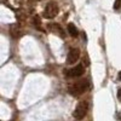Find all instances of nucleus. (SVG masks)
<instances>
[{
	"mask_svg": "<svg viewBox=\"0 0 121 121\" xmlns=\"http://www.w3.org/2000/svg\"><path fill=\"white\" fill-rule=\"evenodd\" d=\"M119 79H120V80H121V72H120V73H119Z\"/></svg>",
	"mask_w": 121,
	"mask_h": 121,
	"instance_id": "nucleus-12",
	"label": "nucleus"
},
{
	"mask_svg": "<svg viewBox=\"0 0 121 121\" xmlns=\"http://www.w3.org/2000/svg\"><path fill=\"white\" fill-rule=\"evenodd\" d=\"M11 34L13 38H17L19 35V28H17L16 26H12L11 27Z\"/></svg>",
	"mask_w": 121,
	"mask_h": 121,
	"instance_id": "nucleus-9",
	"label": "nucleus"
},
{
	"mask_svg": "<svg viewBox=\"0 0 121 121\" xmlns=\"http://www.w3.org/2000/svg\"><path fill=\"white\" fill-rule=\"evenodd\" d=\"M33 23H34V27H35L38 30H43V28H41V19L39 18V16H34Z\"/></svg>",
	"mask_w": 121,
	"mask_h": 121,
	"instance_id": "nucleus-8",
	"label": "nucleus"
},
{
	"mask_svg": "<svg viewBox=\"0 0 121 121\" xmlns=\"http://www.w3.org/2000/svg\"><path fill=\"white\" fill-rule=\"evenodd\" d=\"M68 33L70 34V36H73V38H78L79 32H78L76 27L74 26V23H69V24H68Z\"/></svg>",
	"mask_w": 121,
	"mask_h": 121,
	"instance_id": "nucleus-7",
	"label": "nucleus"
},
{
	"mask_svg": "<svg viewBox=\"0 0 121 121\" xmlns=\"http://www.w3.org/2000/svg\"><path fill=\"white\" fill-rule=\"evenodd\" d=\"M121 9V0H115L114 3V10H120Z\"/></svg>",
	"mask_w": 121,
	"mask_h": 121,
	"instance_id": "nucleus-10",
	"label": "nucleus"
},
{
	"mask_svg": "<svg viewBox=\"0 0 121 121\" xmlns=\"http://www.w3.org/2000/svg\"><path fill=\"white\" fill-rule=\"evenodd\" d=\"M88 86V81L87 80H81V81H78L75 84H73L72 86L69 87V93L73 96H80L82 95L85 91L87 90Z\"/></svg>",
	"mask_w": 121,
	"mask_h": 121,
	"instance_id": "nucleus-1",
	"label": "nucleus"
},
{
	"mask_svg": "<svg viewBox=\"0 0 121 121\" xmlns=\"http://www.w3.org/2000/svg\"><path fill=\"white\" fill-rule=\"evenodd\" d=\"M58 11H59L58 5L55 1H50L44 9V17L47 19H53L58 15Z\"/></svg>",
	"mask_w": 121,
	"mask_h": 121,
	"instance_id": "nucleus-3",
	"label": "nucleus"
},
{
	"mask_svg": "<svg viewBox=\"0 0 121 121\" xmlns=\"http://www.w3.org/2000/svg\"><path fill=\"white\" fill-rule=\"evenodd\" d=\"M63 72H64V75H65V76H69V78H78V76H81V75L85 73V68H84L82 64H78L76 67L69 69V70L64 69Z\"/></svg>",
	"mask_w": 121,
	"mask_h": 121,
	"instance_id": "nucleus-4",
	"label": "nucleus"
},
{
	"mask_svg": "<svg viewBox=\"0 0 121 121\" xmlns=\"http://www.w3.org/2000/svg\"><path fill=\"white\" fill-rule=\"evenodd\" d=\"M117 98H119V100H120V102H121V88L117 91Z\"/></svg>",
	"mask_w": 121,
	"mask_h": 121,
	"instance_id": "nucleus-11",
	"label": "nucleus"
},
{
	"mask_svg": "<svg viewBox=\"0 0 121 121\" xmlns=\"http://www.w3.org/2000/svg\"><path fill=\"white\" fill-rule=\"evenodd\" d=\"M80 57V50L76 47H73L69 50L68 56H67V63L68 64H74L78 62V59Z\"/></svg>",
	"mask_w": 121,
	"mask_h": 121,
	"instance_id": "nucleus-5",
	"label": "nucleus"
},
{
	"mask_svg": "<svg viewBox=\"0 0 121 121\" xmlns=\"http://www.w3.org/2000/svg\"><path fill=\"white\" fill-rule=\"evenodd\" d=\"M48 29L51 30L52 33H55L56 35H59L60 38H64V32H63V29L60 28L58 24H56V23H51L48 26Z\"/></svg>",
	"mask_w": 121,
	"mask_h": 121,
	"instance_id": "nucleus-6",
	"label": "nucleus"
},
{
	"mask_svg": "<svg viewBox=\"0 0 121 121\" xmlns=\"http://www.w3.org/2000/svg\"><path fill=\"white\" fill-rule=\"evenodd\" d=\"M87 110H88V103H87V100H81V102H79L75 110H74V117L78 119V120H81L86 116L87 114Z\"/></svg>",
	"mask_w": 121,
	"mask_h": 121,
	"instance_id": "nucleus-2",
	"label": "nucleus"
},
{
	"mask_svg": "<svg viewBox=\"0 0 121 121\" xmlns=\"http://www.w3.org/2000/svg\"><path fill=\"white\" fill-rule=\"evenodd\" d=\"M36 1H41V0H36Z\"/></svg>",
	"mask_w": 121,
	"mask_h": 121,
	"instance_id": "nucleus-13",
	"label": "nucleus"
}]
</instances>
